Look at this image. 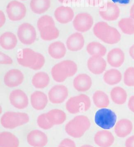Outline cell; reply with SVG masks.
<instances>
[{
    "mask_svg": "<svg viewBox=\"0 0 134 147\" xmlns=\"http://www.w3.org/2000/svg\"><path fill=\"white\" fill-rule=\"evenodd\" d=\"M93 33L95 36L108 44L119 43L121 39V35L116 28L111 26L105 22H99L95 25Z\"/></svg>",
    "mask_w": 134,
    "mask_h": 147,
    "instance_id": "obj_1",
    "label": "cell"
},
{
    "mask_svg": "<svg viewBox=\"0 0 134 147\" xmlns=\"http://www.w3.org/2000/svg\"><path fill=\"white\" fill-rule=\"evenodd\" d=\"M77 71L78 67L76 63L70 60L64 61L52 68V77L56 82L61 83L68 77L74 76Z\"/></svg>",
    "mask_w": 134,
    "mask_h": 147,
    "instance_id": "obj_2",
    "label": "cell"
},
{
    "mask_svg": "<svg viewBox=\"0 0 134 147\" xmlns=\"http://www.w3.org/2000/svg\"><path fill=\"white\" fill-rule=\"evenodd\" d=\"M91 123L88 118L80 115L75 117L70 120L65 127V130L68 135L73 138H79L82 137L85 132L89 129Z\"/></svg>",
    "mask_w": 134,
    "mask_h": 147,
    "instance_id": "obj_3",
    "label": "cell"
},
{
    "mask_svg": "<svg viewBox=\"0 0 134 147\" xmlns=\"http://www.w3.org/2000/svg\"><path fill=\"white\" fill-rule=\"evenodd\" d=\"M29 117L24 113L8 111L4 113L1 118V123L7 129H14L28 123Z\"/></svg>",
    "mask_w": 134,
    "mask_h": 147,
    "instance_id": "obj_4",
    "label": "cell"
},
{
    "mask_svg": "<svg viewBox=\"0 0 134 147\" xmlns=\"http://www.w3.org/2000/svg\"><path fill=\"white\" fill-rule=\"evenodd\" d=\"M94 120L95 123L101 128L108 130L115 126L117 116L111 109L101 108L95 113Z\"/></svg>",
    "mask_w": 134,
    "mask_h": 147,
    "instance_id": "obj_5",
    "label": "cell"
},
{
    "mask_svg": "<svg viewBox=\"0 0 134 147\" xmlns=\"http://www.w3.org/2000/svg\"><path fill=\"white\" fill-rule=\"evenodd\" d=\"M91 107V100L88 96L84 94L70 98L66 102V107L68 111L76 114L88 110Z\"/></svg>",
    "mask_w": 134,
    "mask_h": 147,
    "instance_id": "obj_6",
    "label": "cell"
},
{
    "mask_svg": "<svg viewBox=\"0 0 134 147\" xmlns=\"http://www.w3.org/2000/svg\"><path fill=\"white\" fill-rule=\"evenodd\" d=\"M17 36L23 44L31 45L36 40V32L33 26L28 23H24L19 26Z\"/></svg>",
    "mask_w": 134,
    "mask_h": 147,
    "instance_id": "obj_7",
    "label": "cell"
},
{
    "mask_svg": "<svg viewBox=\"0 0 134 147\" xmlns=\"http://www.w3.org/2000/svg\"><path fill=\"white\" fill-rule=\"evenodd\" d=\"M6 11L9 20L13 21L21 20L26 14V9L24 5L17 1L10 2L7 5Z\"/></svg>",
    "mask_w": 134,
    "mask_h": 147,
    "instance_id": "obj_8",
    "label": "cell"
},
{
    "mask_svg": "<svg viewBox=\"0 0 134 147\" xmlns=\"http://www.w3.org/2000/svg\"><path fill=\"white\" fill-rule=\"evenodd\" d=\"M93 24V18L87 13H81L76 15L73 22L74 29L83 33L90 30Z\"/></svg>",
    "mask_w": 134,
    "mask_h": 147,
    "instance_id": "obj_9",
    "label": "cell"
},
{
    "mask_svg": "<svg viewBox=\"0 0 134 147\" xmlns=\"http://www.w3.org/2000/svg\"><path fill=\"white\" fill-rule=\"evenodd\" d=\"M99 14L104 20L114 21L120 16V9L116 4L108 2L100 7Z\"/></svg>",
    "mask_w": 134,
    "mask_h": 147,
    "instance_id": "obj_10",
    "label": "cell"
},
{
    "mask_svg": "<svg viewBox=\"0 0 134 147\" xmlns=\"http://www.w3.org/2000/svg\"><path fill=\"white\" fill-rule=\"evenodd\" d=\"M38 53L31 49H24L20 51L17 55L18 64L25 67L31 68L36 63Z\"/></svg>",
    "mask_w": 134,
    "mask_h": 147,
    "instance_id": "obj_11",
    "label": "cell"
},
{
    "mask_svg": "<svg viewBox=\"0 0 134 147\" xmlns=\"http://www.w3.org/2000/svg\"><path fill=\"white\" fill-rule=\"evenodd\" d=\"M68 96V89L64 85H58L52 87L48 92L50 101L55 104H61Z\"/></svg>",
    "mask_w": 134,
    "mask_h": 147,
    "instance_id": "obj_12",
    "label": "cell"
},
{
    "mask_svg": "<svg viewBox=\"0 0 134 147\" xmlns=\"http://www.w3.org/2000/svg\"><path fill=\"white\" fill-rule=\"evenodd\" d=\"M11 104L16 108L23 109L27 107L28 105V98L24 92L20 89L13 90L9 95Z\"/></svg>",
    "mask_w": 134,
    "mask_h": 147,
    "instance_id": "obj_13",
    "label": "cell"
},
{
    "mask_svg": "<svg viewBox=\"0 0 134 147\" xmlns=\"http://www.w3.org/2000/svg\"><path fill=\"white\" fill-rule=\"evenodd\" d=\"M27 140L28 144L34 147H44L48 143L47 135L38 130L30 132L27 136Z\"/></svg>",
    "mask_w": 134,
    "mask_h": 147,
    "instance_id": "obj_14",
    "label": "cell"
},
{
    "mask_svg": "<svg viewBox=\"0 0 134 147\" xmlns=\"http://www.w3.org/2000/svg\"><path fill=\"white\" fill-rule=\"evenodd\" d=\"M24 80V75L21 71L13 69L7 71L4 77V82L6 86L12 88L19 86Z\"/></svg>",
    "mask_w": 134,
    "mask_h": 147,
    "instance_id": "obj_15",
    "label": "cell"
},
{
    "mask_svg": "<svg viewBox=\"0 0 134 147\" xmlns=\"http://www.w3.org/2000/svg\"><path fill=\"white\" fill-rule=\"evenodd\" d=\"M88 70L95 75L103 73L107 68V62L102 57L92 56L87 63Z\"/></svg>",
    "mask_w": 134,
    "mask_h": 147,
    "instance_id": "obj_16",
    "label": "cell"
},
{
    "mask_svg": "<svg viewBox=\"0 0 134 147\" xmlns=\"http://www.w3.org/2000/svg\"><path fill=\"white\" fill-rule=\"evenodd\" d=\"M125 53L119 48H115L111 50L107 55L108 63L113 67H121L125 61Z\"/></svg>",
    "mask_w": 134,
    "mask_h": 147,
    "instance_id": "obj_17",
    "label": "cell"
},
{
    "mask_svg": "<svg viewBox=\"0 0 134 147\" xmlns=\"http://www.w3.org/2000/svg\"><path fill=\"white\" fill-rule=\"evenodd\" d=\"M54 15L58 22L61 24H67L73 20L74 12L70 7L61 6L55 10Z\"/></svg>",
    "mask_w": 134,
    "mask_h": 147,
    "instance_id": "obj_18",
    "label": "cell"
},
{
    "mask_svg": "<svg viewBox=\"0 0 134 147\" xmlns=\"http://www.w3.org/2000/svg\"><path fill=\"white\" fill-rule=\"evenodd\" d=\"M114 137L107 130L99 131L94 136L95 143L100 147H110L114 142Z\"/></svg>",
    "mask_w": 134,
    "mask_h": 147,
    "instance_id": "obj_19",
    "label": "cell"
},
{
    "mask_svg": "<svg viewBox=\"0 0 134 147\" xmlns=\"http://www.w3.org/2000/svg\"><path fill=\"white\" fill-rule=\"evenodd\" d=\"M84 38L79 32L73 33L68 37L66 42L67 49L70 51L76 52L82 49L84 45Z\"/></svg>",
    "mask_w": 134,
    "mask_h": 147,
    "instance_id": "obj_20",
    "label": "cell"
},
{
    "mask_svg": "<svg viewBox=\"0 0 134 147\" xmlns=\"http://www.w3.org/2000/svg\"><path fill=\"white\" fill-rule=\"evenodd\" d=\"M133 129V123L130 120L122 119L116 123L114 127V131L117 137L124 138L131 133Z\"/></svg>",
    "mask_w": 134,
    "mask_h": 147,
    "instance_id": "obj_21",
    "label": "cell"
},
{
    "mask_svg": "<svg viewBox=\"0 0 134 147\" xmlns=\"http://www.w3.org/2000/svg\"><path fill=\"white\" fill-rule=\"evenodd\" d=\"M73 87L77 91L85 92L91 87L92 80L88 75L81 74L78 75L73 80Z\"/></svg>",
    "mask_w": 134,
    "mask_h": 147,
    "instance_id": "obj_22",
    "label": "cell"
},
{
    "mask_svg": "<svg viewBox=\"0 0 134 147\" xmlns=\"http://www.w3.org/2000/svg\"><path fill=\"white\" fill-rule=\"evenodd\" d=\"M31 105L36 110H43L48 104V97L43 92L36 91L31 96Z\"/></svg>",
    "mask_w": 134,
    "mask_h": 147,
    "instance_id": "obj_23",
    "label": "cell"
},
{
    "mask_svg": "<svg viewBox=\"0 0 134 147\" xmlns=\"http://www.w3.org/2000/svg\"><path fill=\"white\" fill-rule=\"evenodd\" d=\"M17 44V37L13 33L6 32L0 37V45L4 49L11 50L14 49Z\"/></svg>",
    "mask_w": 134,
    "mask_h": 147,
    "instance_id": "obj_24",
    "label": "cell"
},
{
    "mask_svg": "<svg viewBox=\"0 0 134 147\" xmlns=\"http://www.w3.org/2000/svg\"><path fill=\"white\" fill-rule=\"evenodd\" d=\"M47 118L53 126L61 125L66 120V114L60 109H52L46 113Z\"/></svg>",
    "mask_w": 134,
    "mask_h": 147,
    "instance_id": "obj_25",
    "label": "cell"
},
{
    "mask_svg": "<svg viewBox=\"0 0 134 147\" xmlns=\"http://www.w3.org/2000/svg\"><path fill=\"white\" fill-rule=\"evenodd\" d=\"M19 141L17 137L9 132L0 134V147H18Z\"/></svg>",
    "mask_w": 134,
    "mask_h": 147,
    "instance_id": "obj_26",
    "label": "cell"
},
{
    "mask_svg": "<svg viewBox=\"0 0 134 147\" xmlns=\"http://www.w3.org/2000/svg\"><path fill=\"white\" fill-rule=\"evenodd\" d=\"M67 49L64 43L61 42H55L52 43L48 47V53L52 58L60 59L66 54Z\"/></svg>",
    "mask_w": 134,
    "mask_h": 147,
    "instance_id": "obj_27",
    "label": "cell"
},
{
    "mask_svg": "<svg viewBox=\"0 0 134 147\" xmlns=\"http://www.w3.org/2000/svg\"><path fill=\"white\" fill-rule=\"evenodd\" d=\"M122 73L116 69H111L107 71L103 76L104 82L109 85H115L121 82Z\"/></svg>",
    "mask_w": 134,
    "mask_h": 147,
    "instance_id": "obj_28",
    "label": "cell"
},
{
    "mask_svg": "<svg viewBox=\"0 0 134 147\" xmlns=\"http://www.w3.org/2000/svg\"><path fill=\"white\" fill-rule=\"evenodd\" d=\"M111 98L112 101L117 105L124 104L127 98V94L125 89L121 87H114L111 92Z\"/></svg>",
    "mask_w": 134,
    "mask_h": 147,
    "instance_id": "obj_29",
    "label": "cell"
},
{
    "mask_svg": "<svg viewBox=\"0 0 134 147\" xmlns=\"http://www.w3.org/2000/svg\"><path fill=\"white\" fill-rule=\"evenodd\" d=\"M41 38L44 40H52L57 38L59 36V31L55 25H48L39 30Z\"/></svg>",
    "mask_w": 134,
    "mask_h": 147,
    "instance_id": "obj_30",
    "label": "cell"
},
{
    "mask_svg": "<svg viewBox=\"0 0 134 147\" xmlns=\"http://www.w3.org/2000/svg\"><path fill=\"white\" fill-rule=\"evenodd\" d=\"M32 84L35 88L43 89L49 85L50 78L45 72H39L36 74L32 78Z\"/></svg>",
    "mask_w": 134,
    "mask_h": 147,
    "instance_id": "obj_31",
    "label": "cell"
},
{
    "mask_svg": "<svg viewBox=\"0 0 134 147\" xmlns=\"http://www.w3.org/2000/svg\"><path fill=\"white\" fill-rule=\"evenodd\" d=\"M50 4V0H31L30 7L34 13L40 14L49 9Z\"/></svg>",
    "mask_w": 134,
    "mask_h": 147,
    "instance_id": "obj_32",
    "label": "cell"
},
{
    "mask_svg": "<svg viewBox=\"0 0 134 147\" xmlns=\"http://www.w3.org/2000/svg\"><path fill=\"white\" fill-rule=\"evenodd\" d=\"M88 54L92 56L103 57L107 53L106 47L98 42H92L89 43L86 47Z\"/></svg>",
    "mask_w": 134,
    "mask_h": 147,
    "instance_id": "obj_33",
    "label": "cell"
},
{
    "mask_svg": "<svg viewBox=\"0 0 134 147\" xmlns=\"http://www.w3.org/2000/svg\"><path fill=\"white\" fill-rule=\"evenodd\" d=\"M93 100L95 105L98 108H104L110 104V100L106 93L101 90H97L93 96Z\"/></svg>",
    "mask_w": 134,
    "mask_h": 147,
    "instance_id": "obj_34",
    "label": "cell"
},
{
    "mask_svg": "<svg viewBox=\"0 0 134 147\" xmlns=\"http://www.w3.org/2000/svg\"><path fill=\"white\" fill-rule=\"evenodd\" d=\"M118 26L124 34L129 35L134 34V19L130 16L121 19L119 22Z\"/></svg>",
    "mask_w": 134,
    "mask_h": 147,
    "instance_id": "obj_35",
    "label": "cell"
},
{
    "mask_svg": "<svg viewBox=\"0 0 134 147\" xmlns=\"http://www.w3.org/2000/svg\"><path fill=\"white\" fill-rule=\"evenodd\" d=\"M124 83L128 87H134V67L127 68L124 74Z\"/></svg>",
    "mask_w": 134,
    "mask_h": 147,
    "instance_id": "obj_36",
    "label": "cell"
},
{
    "mask_svg": "<svg viewBox=\"0 0 134 147\" xmlns=\"http://www.w3.org/2000/svg\"><path fill=\"white\" fill-rule=\"evenodd\" d=\"M51 25H55V21L52 18L49 16H44L40 17L37 22V28L39 30L44 27Z\"/></svg>",
    "mask_w": 134,
    "mask_h": 147,
    "instance_id": "obj_37",
    "label": "cell"
},
{
    "mask_svg": "<svg viewBox=\"0 0 134 147\" xmlns=\"http://www.w3.org/2000/svg\"><path fill=\"white\" fill-rule=\"evenodd\" d=\"M37 123L40 128L45 130H48L52 128L54 126L47 118L46 113H43L40 115L37 118Z\"/></svg>",
    "mask_w": 134,
    "mask_h": 147,
    "instance_id": "obj_38",
    "label": "cell"
},
{
    "mask_svg": "<svg viewBox=\"0 0 134 147\" xmlns=\"http://www.w3.org/2000/svg\"><path fill=\"white\" fill-rule=\"evenodd\" d=\"M45 63V59L44 56L42 54L38 53L37 59L36 63L34 65L31 69L34 70H39L43 67Z\"/></svg>",
    "mask_w": 134,
    "mask_h": 147,
    "instance_id": "obj_39",
    "label": "cell"
},
{
    "mask_svg": "<svg viewBox=\"0 0 134 147\" xmlns=\"http://www.w3.org/2000/svg\"><path fill=\"white\" fill-rule=\"evenodd\" d=\"M13 63V60L8 55L0 52V64H1L10 65Z\"/></svg>",
    "mask_w": 134,
    "mask_h": 147,
    "instance_id": "obj_40",
    "label": "cell"
},
{
    "mask_svg": "<svg viewBox=\"0 0 134 147\" xmlns=\"http://www.w3.org/2000/svg\"><path fill=\"white\" fill-rule=\"evenodd\" d=\"M60 145L64 146L66 147H76L74 142L70 139H64L61 141Z\"/></svg>",
    "mask_w": 134,
    "mask_h": 147,
    "instance_id": "obj_41",
    "label": "cell"
},
{
    "mask_svg": "<svg viewBox=\"0 0 134 147\" xmlns=\"http://www.w3.org/2000/svg\"><path fill=\"white\" fill-rule=\"evenodd\" d=\"M125 147H134V135L127 139L125 142Z\"/></svg>",
    "mask_w": 134,
    "mask_h": 147,
    "instance_id": "obj_42",
    "label": "cell"
},
{
    "mask_svg": "<svg viewBox=\"0 0 134 147\" xmlns=\"http://www.w3.org/2000/svg\"><path fill=\"white\" fill-rule=\"evenodd\" d=\"M128 107L131 112L134 113V95L131 96L129 99L128 102Z\"/></svg>",
    "mask_w": 134,
    "mask_h": 147,
    "instance_id": "obj_43",
    "label": "cell"
},
{
    "mask_svg": "<svg viewBox=\"0 0 134 147\" xmlns=\"http://www.w3.org/2000/svg\"><path fill=\"white\" fill-rule=\"evenodd\" d=\"M5 21H6L5 16L2 11H0V27L1 28L5 24Z\"/></svg>",
    "mask_w": 134,
    "mask_h": 147,
    "instance_id": "obj_44",
    "label": "cell"
},
{
    "mask_svg": "<svg viewBox=\"0 0 134 147\" xmlns=\"http://www.w3.org/2000/svg\"><path fill=\"white\" fill-rule=\"evenodd\" d=\"M129 54L131 57L134 60V44L130 47L129 49Z\"/></svg>",
    "mask_w": 134,
    "mask_h": 147,
    "instance_id": "obj_45",
    "label": "cell"
},
{
    "mask_svg": "<svg viewBox=\"0 0 134 147\" xmlns=\"http://www.w3.org/2000/svg\"><path fill=\"white\" fill-rule=\"evenodd\" d=\"M129 16L131 18H134V3L131 5V7L130 9Z\"/></svg>",
    "mask_w": 134,
    "mask_h": 147,
    "instance_id": "obj_46",
    "label": "cell"
},
{
    "mask_svg": "<svg viewBox=\"0 0 134 147\" xmlns=\"http://www.w3.org/2000/svg\"><path fill=\"white\" fill-rule=\"evenodd\" d=\"M58 1L60 3L68 4V3H72V2H76L78 0H58Z\"/></svg>",
    "mask_w": 134,
    "mask_h": 147,
    "instance_id": "obj_47",
    "label": "cell"
},
{
    "mask_svg": "<svg viewBox=\"0 0 134 147\" xmlns=\"http://www.w3.org/2000/svg\"><path fill=\"white\" fill-rule=\"evenodd\" d=\"M100 1L101 0H88V3H90V4L95 5L98 4L100 3Z\"/></svg>",
    "mask_w": 134,
    "mask_h": 147,
    "instance_id": "obj_48",
    "label": "cell"
},
{
    "mask_svg": "<svg viewBox=\"0 0 134 147\" xmlns=\"http://www.w3.org/2000/svg\"><path fill=\"white\" fill-rule=\"evenodd\" d=\"M81 147H94L92 146L91 145H88V144H85V145H83Z\"/></svg>",
    "mask_w": 134,
    "mask_h": 147,
    "instance_id": "obj_49",
    "label": "cell"
},
{
    "mask_svg": "<svg viewBox=\"0 0 134 147\" xmlns=\"http://www.w3.org/2000/svg\"><path fill=\"white\" fill-rule=\"evenodd\" d=\"M64 147V146H62V145H60L59 144V147Z\"/></svg>",
    "mask_w": 134,
    "mask_h": 147,
    "instance_id": "obj_50",
    "label": "cell"
},
{
    "mask_svg": "<svg viewBox=\"0 0 134 147\" xmlns=\"http://www.w3.org/2000/svg\"><path fill=\"white\" fill-rule=\"evenodd\" d=\"M22 1H25V0H22Z\"/></svg>",
    "mask_w": 134,
    "mask_h": 147,
    "instance_id": "obj_51",
    "label": "cell"
}]
</instances>
